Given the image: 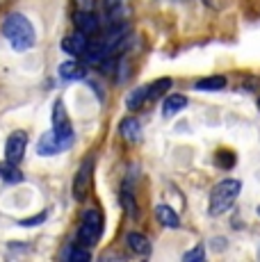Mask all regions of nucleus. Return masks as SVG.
I'll list each match as a JSON object with an SVG mask.
<instances>
[{"label":"nucleus","instance_id":"1","mask_svg":"<svg viewBox=\"0 0 260 262\" xmlns=\"http://www.w3.org/2000/svg\"><path fill=\"white\" fill-rule=\"evenodd\" d=\"M3 34L9 39L14 50L23 53V50H30L37 41V34H34V28L30 23L28 16L18 12H12L7 18L3 21Z\"/></svg>","mask_w":260,"mask_h":262},{"label":"nucleus","instance_id":"8","mask_svg":"<svg viewBox=\"0 0 260 262\" xmlns=\"http://www.w3.org/2000/svg\"><path fill=\"white\" fill-rule=\"evenodd\" d=\"M57 75L62 80H67V82H76V80H82L87 75V67L82 62H78V59H67V62L59 64Z\"/></svg>","mask_w":260,"mask_h":262},{"label":"nucleus","instance_id":"6","mask_svg":"<svg viewBox=\"0 0 260 262\" xmlns=\"http://www.w3.org/2000/svg\"><path fill=\"white\" fill-rule=\"evenodd\" d=\"M92 173H94V158L89 155V158L84 160L82 164H80L76 178H73V196H76V201H82L84 199L89 183H92Z\"/></svg>","mask_w":260,"mask_h":262},{"label":"nucleus","instance_id":"10","mask_svg":"<svg viewBox=\"0 0 260 262\" xmlns=\"http://www.w3.org/2000/svg\"><path fill=\"white\" fill-rule=\"evenodd\" d=\"M87 34H82V32H76V34H69V37H64L62 39V50L64 53H69V55H82L84 53V48H87Z\"/></svg>","mask_w":260,"mask_h":262},{"label":"nucleus","instance_id":"24","mask_svg":"<svg viewBox=\"0 0 260 262\" xmlns=\"http://www.w3.org/2000/svg\"><path fill=\"white\" fill-rule=\"evenodd\" d=\"M94 5H96V0H76V7L80 12H94Z\"/></svg>","mask_w":260,"mask_h":262},{"label":"nucleus","instance_id":"25","mask_svg":"<svg viewBox=\"0 0 260 262\" xmlns=\"http://www.w3.org/2000/svg\"><path fill=\"white\" fill-rule=\"evenodd\" d=\"M258 110H260V98H258Z\"/></svg>","mask_w":260,"mask_h":262},{"label":"nucleus","instance_id":"20","mask_svg":"<svg viewBox=\"0 0 260 262\" xmlns=\"http://www.w3.org/2000/svg\"><path fill=\"white\" fill-rule=\"evenodd\" d=\"M121 203H123V208H126V214L130 216V219H135V216H137V210H135V199H133V194H130L128 185L121 191Z\"/></svg>","mask_w":260,"mask_h":262},{"label":"nucleus","instance_id":"23","mask_svg":"<svg viewBox=\"0 0 260 262\" xmlns=\"http://www.w3.org/2000/svg\"><path fill=\"white\" fill-rule=\"evenodd\" d=\"M46 216H48V212H41V214H37V216H30V219L18 221V226H23V228H32V226L44 224V221H46Z\"/></svg>","mask_w":260,"mask_h":262},{"label":"nucleus","instance_id":"2","mask_svg":"<svg viewBox=\"0 0 260 262\" xmlns=\"http://www.w3.org/2000/svg\"><path fill=\"white\" fill-rule=\"evenodd\" d=\"M240 191H242V183L235 178H226L222 183L214 185V189L210 191V201H208V212L212 216H219L233 208V203L237 201Z\"/></svg>","mask_w":260,"mask_h":262},{"label":"nucleus","instance_id":"12","mask_svg":"<svg viewBox=\"0 0 260 262\" xmlns=\"http://www.w3.org/2000/svg\"><path fill=\"white\" fill-rule=\"evenodd\" d=\"M185 107H187V96L171 94V96H167V98H164V103H162V117L171 119V117H176L178 112H183Z\"/></svg>","mask_w":260,"mask_h":262},{"label":"nucleus","instance_id":"3","mask_svg":"<svg viewBox=\"0 0 260 262\" xmlns=\"http://www.w3.org/2000/svg\"><path fill=\"white\" fill-rule=\"evenodd\" d=\"M101 230H103V221H101V212L96 208H89L82 212V224L78 228V244L89 249L94 246V242L101 237Z\"/></svg>","mask_w":260,"mask_h":262},{"label":"nucleus","instance_id":"13","mask_svg":"<svg viewBox=\"0 0 260 262\" xmlns=\"http://www.w3.org/2000/svg\"><path fill=\"white\" fill-rule=\"evenodd\" d=\"M62 148H64V146L59 144V139L55 137L53 130H51V133H46V135H41V139H39V144H37V153H39V155H44V158L57 155Z\"/></svg>","mask_w":260,"mask_h":262},{"label":"nucleus","instance_id":"9","mask_svg":"<svg viewBox=\"0 0 260 262\" xmlns=\"http://www.w3.org/2000/svg\"><path fill=\"white\" fill-rule=\"evenodd\" d=\"M126 244L128 249L133 251V253L142 255V258H146V255H151V242L144 233H137V230H133V233L126 235Z\"/></svg>","mask_w":260,"mask_h":262},{"label":"nucleus","instance_id":"18","mask_svg":"<svg viewBox=\"0 0 260 262\" xmlns=\"http://www.w3.org/2000/svg\"><path fill=\"white\" fill-rule=\"evenodd\" d=\"M0 178L7 180V183H21L23 180V173L18 171V164H0Z\"/></svg>","mask_w":260,"mask_h":262},{"label":"nucleus","instance_id":"7","mask_svg":"<svg viewBox=\"0 0 260 262\" xmlns=\"http://www.w3.org/2000/svg\"><path fill=\"white\" fill-rule=\"evenodd\" d=\"M73 23H76L78 32L87 34V37H92V34H96L98 30H101V18L96 16L94 12H78L73 14Z\"/></svg>","mask_w":260,"mask_h":262},{"label":"nucleus","instance_id":"16","mask_svg":"<svg viewBox=\"0 0 260 262\" xmlns=\"http://www.w3.org/2000/svg\"><path fill=\"white\" fill-rule=\"evenodd\" d=\"M224 87H226V78L224 75H210V78H203L194 84V89H199V92H219Z\"/></svg>","mask_w":260,"mask_h":262},{"label":"nucleus","instance_id":"22","mask_svg":"<svg viewBox=\"0 0 260 262\" xmlns=\"http://www.w3.org/2000/svg\"><path fill=\"white\" fill-rule=\"evenodd\" d=\"M214 162H217L222 169H228V167H233V164H235V155L231 153V150H219Z\"/></svg>","mask_w":260,"mask_h":262},{"label":"nucleus","instance_id":"5","mask_svg":"<svg viewBox=\"0 0 260 262\" xmlns=\"http://www.w3.org/2000/svg\"><path fill=\"white\" fill-rule=\"evenodd\" d=\"M28 148V135L16 130L7 137V144H5V162L9 164H21L23 155H26Z\"/></svg>","mask_w":260,"mask_h":262},{"label":"nucleus","instance_id":"17","mask_svg":"<svg viewBox=\"0 0 260 262\" xmlns=\"http://www.w3.org/2000/svg\"><path fill=\"white\" fill-rule=\"evenodd\" d=\"M171 80L169 78H162V80H156L153 84H148L146 87V100H156V98H162L164 94L171 89Z\"/></svg>","mask_w":260,"mask_h":262},{"label":"nucleus","instance_id":"21","mask_svg":"<svg viewBox=\"0 0 260 262\" xmlns=\"http://www.w3.org/2000/svg\"><path fill=\"white\" fill-rule=\"evenodd\" d=\"M185 262H203L206 260V249H203V244H199L194 251H187V253L183 255Z\"/></svg>","mask_w":260,"mask_h":262},{"label":"nucleus","instance_id":"11","mask_svg":"<svg viewBox=\"0 0 260 262\" xmlns=\"http://www.w3.org/2000/svg\"><path fill=\"white\" fill-rule=\"evenodd\" d=\"M119 133H121V137L126 139V142L135 144L142 139V123H139L135 117H126L119 123Z\"/></svg>","mask_w":260,"mask_h":262},{"label":"nucleus","instance_id":"4","mask_svg":"<svg viewBox=\"0 0 260 262\" xmlns=\"http://www.w3.org/2000/svg\"><path fill=\"white\" fill-rule=\"evenodd\" d=\"M53 133L64 148H69L73 144V128H71V121L67 117V107H64L62 100H55V105H53Z\"/></svg>","mask_w":260,"mask_h":262},{"label":"nucleus","instance_id":"14","mask_svg":"<svg viewBox=\"0 0 260 262\" xmlns=\"http://www.w3.org/2000/svg\"><path fill=\"white\" fill-rule=\"evenodd\" d=\"M156 214H158V221L164 228H181V216L174 212V208H169V205L160 203L156 208Z\"/></svg>","mask_w":260,"mask_h":262},{"label":"nucleus","instance_id":"15","mask_svg":"<svg viewBox=\"0 0 260 262\" xmlns=\"http://www.w3.org/2000/svg\"><path fill=\"white\" fill-rule=\"evenodd\" d=\"M146 103V87H135V89H130L128 96H126V107L130 110V112H137L142 105Z\"/></svg>","mask_w":260,"mask_h":262},{"label":"nucleus","instance_id":"26","mask_svg":"<svg viewBox=\"0 0 260 262\" xmlns=\"http://www.w3.org/2000/svg\"><path fill=\"white\" fill-rule=\"evenodd\" d=\"M256 212H258V216H260V208H258V210H256Z\"/></svg>","mask_w":260,"mask_h":262},{"label":"nucleus","instance_id":"19","mask_svg":"<svg viewBox=\"0 0 260 262\" xmlns=\"http://www.w3.org/2000/svg\"><path fill=\"white\" fill-rule=\"evenodd\" d=\"M64 258H67V260H76V262H80V260H89L92 255H89V251L84 249V246H80V244H71V246H69V251L64 253Z\"/></svg>","mask_w":260,"mask_h":262}]
</instances>
